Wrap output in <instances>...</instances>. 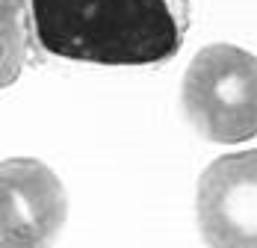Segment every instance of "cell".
Returning <instances> with one entry per match:
<instances>
[{"label":"cell","instance_id":"3957f363","mask_svg":"<svg viewBox=\"0 0 257 248\" xmlns=\"http://www.w3.org/2000/svg\"><path fill=\"white\" fill-rule=\"evenodd\" d=\"M195 216L213 248H257V148L222 154L198 177Z\"/></svg>","mask_w":257,"mask_h":248},{"label":"cell","instance_id":"277c9868","mask_svg":"<svg viewBox=\"0 0 257 248\" xmlns=\"http://www.w3.org/2000/svg\"><path fill=\"white\" fill-rule=\"evenodd\" d=\"M68 198L59 177L39 160L12 157L0 166V239L3 248H36L65 224Z\"/></svg>","mask_w":257,"mask_h":248},{"label":"cell","instance_id":"7a4b0ae2","mask_svg":"<svg viewBox=\"0 0 257 248\" xmlns=\"http://www.w3.org/2000/svg\"><path fill=\"white\" fill-rule=\"evenodd\" d=\"M180 103L207 142L236 145L257 136V56L236 45L201 48L183 74Z\"/></svg>","mask_w":257,"mask_h":248},{"label":"cell","instance_id":"6da1fadb","mask_svg":"<svg viewBox=\"0 0 257 248\" xmlns=\"http://www.w3.org/2000/svg\"><path fill=\"white\" fill-rule=\"evenodd\" d=\"M33 39L51 56L95 65H160L189 30V0H30Z\"/></svg>","mask_w":257,"mask_h":248}]
</instances>
